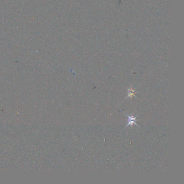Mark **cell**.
Segmentation results:
<instances>
[{
  "label": "cell",
  "instance_id": "cell-1",
  "mask_svg": "<svg viewBox=\"0 0 184 184\" xmlns=\"http://www.w3.org/2000/svg\"><path fill=\"white\" fill-rule=\"evenodd\" d=\"M127 116L128 117V123L125 127H127V126L128 125H133V124H134V125L137 126V124H136V123H135V121H136V117H134L133 116H128V115H127Z\"/></svg>",
  "mask_w": 184,
  "mask_h": 184
},
{
  "label": "cell",
  "instance_id": "cell-2",
  "mask_svg": "<svg viewBox=\"0 0 184 184\" xmlns=\"http://www.w3.org/2000/svg\"><path fill=\"white\" fill-rule=\"evenodd\" d=\"M128 92H129V93H128L127 97H132L133 96H135L134 90H132V89H128Z\"/></svg>",
  "mask_w": 184,
  "mask_h": 184
}]
</instances>
